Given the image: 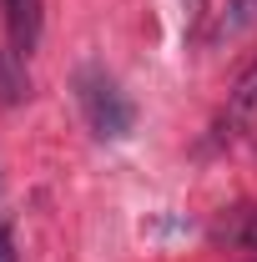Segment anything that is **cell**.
Listing matches in <instances>:
<instances>
[{"label": "cell", "mask_w": 257, "mask_h": 262, "mask_svg": "<svg viewBox=\"0 0 257 262\" xmlns=\"http://www.w3.org/2000/svg\"><path fill=\"white\" fill-rule=\"evenodd\" d=\"M76 101H81V111H86V126L96 131L101 141L131 136L136 106H131V96L116 86V76H106L101 66H86V71L76 76Z\"/></svg>", "instance_id": "obj_1"}, {"label": "cell", "mask_w": 257, "mask_h": 262, "mask_svg": "<svg viewBox=\"0 0 257 262\" xmlns=\"http://www.w3.org/2000/svg\"><path fill=\"white\" fill-rule=\"evenodd\" d=\"M257 121V61L237 76V86L227 91V106L222 116L212 121V146H222V141H237L242 131Z\"/></svg>", "instance_id": "obj_2"}, {"label": "cell", "mask_w": 257, "mask_h": 262, "mask_svg": "<svg viewBox=\"0 0 257 262\" xmlns=\"http://www.w3.org/2000/svg\"><path fill=\"white\" fill-rule=\"evenodd\" d=\"M0 10H5L15 56H26L35 40H40V0H0Z\"/></svg>", "instance_id": "obj_3"}, {"label": "cell", "mask_w": 257, "mask_h": 262, "mask_svg": "<svg viewBox=\"0 0 257 262\" xmlns=\"http://www.w3.org/2000/svg\"><path fill=\"white\" fill-rule=\"evenodd\" d=\"M212 242H222V247H247V252H257V207H237V212H227L222 222L212 227Z\"/></svg>", "instance_id": "obj_4"}, {"label": "cell", "mask_w": 257, "mask_h": 262, "mask_svg": "<svg viewBox=\"0 0 257 262\" xmlns=\"http://www.w3.org/2000/svg\"><path fill=\"white\" fill-rule=\"evenodd\" d=\"M0 262H20V252H15V232L0 227Z\"/></svg>", "instance_id": "obj_5"}, {"label": "cell", "mask_w": 257, "mask_h": 262, "mask_svg": "<svg viewBox=\"0 0 257 262\" xmlns=\"http://www.w3.org/2000/svg\"><path fill=\"white\" fill-rule=\"evenodd\" d=\"M182 5H187V20H192V26L207 15V0H182Z\"/></svg>", "instance_id": "obj_6"}]
</instances>
